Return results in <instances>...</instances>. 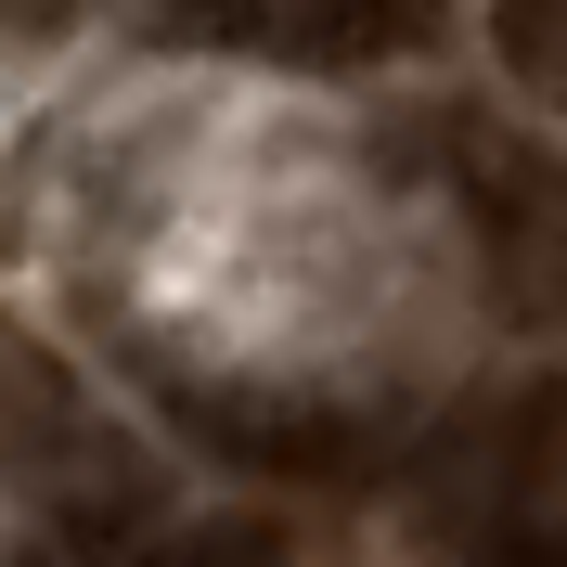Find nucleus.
<instances>
[{
  "mask_svg": "<svg viewBox=\"0 0 567 567\" xmlns=\"http://www.w3.org/2000/svg\"><path fill=\"white\" fill-rule=\"evenodd\" d=\"M491 52L529 91H567V0H491Z\"/></svg>",
  "mask_w": 567,
  "mask_h": 567,
  "instance_id": "39448f33",
  "label": "nucleus"
},
{
  "mask_svg": "<svg viewBox=\"0 0 567 567\" xmlns=\"http://www.w3.org/2000/svg\"><path fill=\"white\" fill-rule=\"evenodd\" d=\"M168 413L194 425V439H219L233 464H271V477H349L361 464V425L322 413V400H258V388H194V374H168Z\"/></svg>",
  "mask_w": 567,
  "mask_h": 567,
  "instance_id": "7ed1b4c3",
  "label": "nucleus"
},
{
  "mask_svg": "<svg viewBox=\"0 0 567 567\" xmlns=\"http://www.w3.org/2000/svg\"><path fill=\"white\" fill-rule=\"evenodd\" d=\"M516 567H567V542H542V555H516Z\"/></svg>",
  "mask_w": 567,
  "mask_h": 567,
  "instance_id": "423d86ee",
  "label": "nucleus"
},
{
  "mask_svg": "<svg viewBox=\"0 0 567 567\" xmlns=\"http://www.w3.org/2000/svg\"><path fill=\"white\" fill-rule=\"evenodd\" d=\"M0 464H13V491L65 503L78 529H130L142 516V452L78 400L65 361L39 349V336H13V322H0Z\"/></svg>",
  "mask_w": 567,
  "mask_h": 567,
  "instance_id": "f257e3e1",
  "label": "nucleus"
},
{
  "mask_svg": "<svg viewBox=\"0 0 567 567\" xmlns=\"http://www.w3.org/2000/svg\"><path fill=\"white\" fill-rule=\"evenodd\" d=\"M27 567H284V542L246 529V516H194V529H52Z\"/></svg>",
  "mask_w": 567,
  "mask_h": 567,
  "instance_id": "20e7f679",
  "label": "nucleus"
},
{
  "mask_svg": "<svg viewBox=\"0 0 567 567\" xmlns=\"http://www.w3.org/2000/svg\"><path fill=\"white\" fill-rule=\"evenodd\" d=\"M194 27H219L258 65H388L439 27V0H168Z\"/></svg>",
  "mask_w": 567,
  "mask_h": 567,
  "instance_id": "f03ea898",
  "label": "nucleus"
}]
</instances>
